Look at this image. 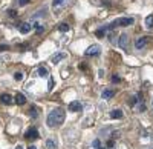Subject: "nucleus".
I'll use <instances>...</instances> for the list:
<instances>
[{"mask_svg": "<svg viewBox=\"0 0 153 149\" xmlns=\"http://www.w3.org/2000/svg\"><path fill=\"white\" fill-rule=\"evenodd\" d=\"M63 121H65V111L61 108H55L49 112V115H48V126L49 128L58 126Z\"/></svg>", "mask_w": 153, "mask_h": 149, "instance_id": "nucleus-1", "label": "nucleus"}, {"mask_svg": "<svg viewBox=\"0 0 153 149\" xmlns=\"http://www.w3.org/2000/svg\"><path fill=\"white\" fill-rule=\"evenodd\" d=\"M147 45H149V37H138V39L135 40V48L136 49H146L147 48Z\"/></svg>", "mask_w": 153, "mask_h": 149, "instance_id": "nucleus-2", "label": "nucleus"}, {"mask_svg": "<svg viewBox=\"0 0 153 149\" xmlns=\"http://www.w3.org/2000/svg\"><path fill=\"white\" fill-rule=\"evenodd\" d=\"M118 45H120L121 49H124V51H129V35H127V34H121L120 40H118Z\"/></svg>", "mask_w": 153, "mask_h": 149, "instance_id": "nucleus-3", "label": "nucleus"}, {"mask_svg": "<svg viewBox=\"0 0 153 149\" xmlns=\"http://www.w3.org/2000/svg\"><path fill=\"white\" fill-rule=\"evenodd\" d=\"M115 25L117 26H130V25H133V19L132 17H121L118 20H115Z\"/></svg>", "mask_w": 153, "mask_h": 149, "instance_id": "nucleus-4", "label": "nucleus"}, {"mask_svg": "<svg viewBox=\"0 0 153 149\" xmlns=\"http://www.w3.org/2000/svg\"><path fill=\"white\" fill-rule=\"evenodd\" d=\"M100 52H101V49H100V46L98 45H92V46H89L87 49H86V55H100Z\"/></svg>", "mask_w": 153, "mask_h": 149, "instance_id": "nucleus-5", "label": "nucleus"}, {"mask_svg": "<svg viewBox=\"0 0 153 149\" xmlns=\"http://www.w3.org/2000/svg\"><path fill=\"white\" fill-rule=\"evenodd\" d=\"M25 137H26L28 140H35V139H38V131H37V128L28 129L26 134H25Z\"/></svg>", "mask_w": 153, "mask_h": 149, "instance_id": "nucleus-6", "label": "nucleus"}, {"mask_svg": "<svg viewBox=\"0 0 153 149\" xmlns=\"http://www.w3.org/2000/svg\"><path fill=\"white\" fill-rule=\"evenodd\" d=\"M69 111H72V112H78V111H81V103L80 102H71L69 103Z\"/></svg>", "mask_w": 153, "mask_h": 149, "instance_id": "nucleus-7", "label": "nucleus"}, {"mask_svg": "<svg viewBox=\"0 0 153 149\" xmlns=\"http://www.w3.org/2000/svg\"><path fill=\"white\" fill-rule=\"evenodd\" d=\"M14 102H16L17 105H25V103H26V97H25L23 94H17V95L14 97Z\"/></svg>", "mask_w": 153, "mask_h": 149, "instance_id": "nucleus-8", "label": "nucleus"}, {"mask_svg": "<svg viewBox=\"0 0 153 149\" xmlns=\"http://www.w3.org/2000/svg\"><path fill=\"white\" fill-rule=\"evenodd\" d=\"M19 29H20L22 34H28V32L31 31V25H29V23H22Z\"/></svg>", "mask_w": 153, "mask_h": 149, "instance_id": "nucleus-9", "label": "nucleus"}, {"mask_svg": "<svg viewBox=\"0 0 153 149\" xmlns=\"http://www.w3.org/2000/svg\"><path fill=\"white\" fill-rule=\"evenodd\" d=\"M2 103H5V105H11L12 103V97L9 95V94H2Z\"/></svg>", "mask_w": 153, "mask_h": 149, "instance_id": "nucleus-10", "label": "nucleus"}, {"mask_svg": "<svg viewBox=\"0 0 153 149\" xmlns=\"http://www.w3.org/2000/svg\"><path fill=\"white\" fill-rule=\"evenodd\" d=\"M110 117H112V118H121V117H123L121 109H113L112 112H110Z\"/></svg>", "mask_w": 153, "mask_h": 149, "instance_id": "nucleus-11", "label": "nucleus"}, {"mask_svg": "<svg viewBox=\"0 0 153 149\" xmlns=\"http://www.w3.org/2000/svg\"><path fill=\"white\" fill-rule=\"evenodd\" d=\"M38 76H40V77H48V76H49L48 68H45V66H40V68H38Z\"/></svg>", "mask_w": 153, "mask_h": 149, "instance_id": "nucleus-12", "label": "nucleus"}, {"mask_svg": "<svg viewBox=\"0 0 153 149\" xmlns=\"http://www.w3.org/2000/svg\"><path fill=\"white\" fill-rule=\"evenodd\" d=\"M113 94H115V92H113L112 89H104V91H103V98L109 100V98H112V97H113Z\"/></svg>", "mask_w": 153, "mask_h": 149, "instance_id": "nucleus-13", "label": "nucleus"}, {"mask_svg": "<svg viewBox=\"0 0 153 149\" xmlns=\"http://www.w3.org/2000/svg\"><path fill=\"white\" fill-rule=\"evenodd\" d=\"M63 58H66V54H63V52L61 54H57V55L52 57V63H58V61L63 60Z\"/></svg>", "mask_w": 153, "mask_h": 149, "instance_id": "nucleus-14", "label": "nucleus"}, {"mask_svg": "<svg viewBox=\"0 0 153 149\" xmlns=\"http://www.w3.org/2000/svg\"><path fill=\"white\" fill-rule=\"evenodd\" d=\"M146 25H147V28H153V16H147Z\"/></svg>", "mask_w": 153, "mask_h": 149, "instance_id": "nucleus-15", "label": "nucleus"}, {"mask_svg": "<svg viewBox=\"0 0 153 149\" xmlns=\"http://www.w3.org/2000/svg\"><path fill=\"white\" fill-rule=\"evenodd\" d=\"M68 29H69V25H68V23H60L58 31H61V32H66Z\"/></svg>", "mask_w": 153, "mask_h": 149, "instance_id": "nucleus-16", "label": "nucleus"}, {"mask_svg": "<svg viewBox=\"0 0 153 149\" xmlns=\"http://www.w3.org/2000/svg\"><path fill=\"white\" fill-rule=\"evenodd\" d=\"M46 146H48V149H55L57 145H55L54 140H48V142H46Z\"/></svg>", "mask_w": 153, "mask_h": 149, "instance_id": "nucleus-17", "label": "nucleus"}, {"mask_svg": "<svg viewBox=\"0 0 153 149\" xmlns=\"http://www.w3.org/2000/svg\"><path fill=\"white\" fill-rule=\"evenodd\" d=\"M92 145H94V148H95V149H103V145H101V142H100L98 139H97V140H94V143H92Z\"/></svg>", "mask_w": 153, "mask_h": 149, "instance_id": "nucleus-18", "label": "nucleus"}, {"mask_svg": "<svg viewBox=\"0 0 153 149\" xmlns=\"http://www.w3.org/2000/svg\"><path fill=\"white\" fill-rule=\"evenodd\" d=\"M14 79H16L17 82H20V80L23 79V72H16V74H14Z\"/></svg>", "mask_w": 153, "mask_h": 149, "instance_id": "nucleus-19", "label": "nucleus"}, {"mask_svg": "<svg viewBox=\"0 0 153 149\" xmlns=\"http://www.w3.org/2000/svg\"><path fill=\"white\" fill-rule=\"evenodd\" d=\"M104 34H106V29H104V28H101V29L97 31V35H98V37H103Z\"/></svg>", "mask_w": 153, "mask_h": 149, "instance_id": "nucleus-20", "label": "nucleus"}, {"mask_svg": "<svg viewBox=\"0 0 153 149\" xmlns=\"http://www.w3.org/2000/svg\"><path fill=\"white\" fill-rule=\"evenodd\" d=\"M48 89H49V91L54 89V79H49V86H48Z\"/></svg>", "mask_w": 153, "mask_h": 149, "instance_id": "nucleus-21", "label": "nucleus"}, {"mask_svg": "<svg viewBox=\"0 0 153 149\" xmlns=\"http://www.w3.org/2000/svg\"><path fill=\"white\" fill-rule=\"evenodd\" d=\"M29 114L35 118V117H37V109H35V108H31V112H29Z\"/></svg>", "mask_w": 153, "mask_h": 149, "instance_id": "nucleus-22", "label": "nucleus"}, {"mask_svg": "<svg viewBox=\"0 0 153 149\" xmlns=\"http://www.w3.org/2000/svg\"><path fill=\"white\" fill-rule=\"evenodd\" d=\"M19 3H20L22 6H25V5H28V3H29V0H19Z\"/></svg>", "mask_w": 153, "mask_h": 149, "instance_id": "nucleus-23", "label": "nucleus"}, {"mask_svg": "<svg viewBox=\"0 0 153 149\" xmlns=\"http://www.w3.org/2000/svg\"><path fill=\"white\" fill-rule=\"evenodd\" d=\"M112 82H113V83H118V82H120V77H118V76H113V77H112Z\"/></svg>", "mask_w": 153, "mask_h": 149, "instance_id": "nucleus-24", "label": "nucleus"}, {"mask_svg": "<svg viewBox=\"0 0 153 149\" xmlns=\"http://www.w3.org/2000/svg\"><path fill=\"white\" fill-rule=\"evenodd\" d=\"M61 3H63V0H54V6H58Z\"/></svg>", "mask_w": 153, "mask_h": 149, "instance_id": "nucleus-25", "label": "nucleus"}, {"mask_svg": "<svg viewBox=\"0 0 153 149\" xmlns=\"http://www.w3.org/2000/svg\"><path fill=\"white\" fill-rule=\"evenodd\" d=\"M138 102V97H132V100H130V105H135Z\"/></svg>", "mask_w": 153, "mask_h": 149, "instance_id": "nucleus-26", "label": "nucleus"}, {"mask_svg": "<svg viewBox=\"0 0 153 149\" xmlns=\"http://www.w3.org/2000/svg\"><path fill=\"white\" fill-rule=\"evenodd\" d=\"M107 148H113V142H112V140L107 143Z\"/></svg>", "mask_w": 153, "mask_h": 149, "instance_id": "nucleus-27", "label": "nucleus"}, {"mask_svg": "<svg viewBox=\"0 0 153 149\" xmlns=\"http://www.w3.org/2000/svg\"><path fill=\"white\" fill-rule=\"evenodd\" d=\"M28 149H37V148H35V146H29Z\"/></svg>", "mask_w": 153, "mask_h": 149, "instance_id": "nucleus-28", "label": "nucleus"}, {"mask_svg": "<svg viewBox=\"0 0 153 149\" xmlns=\"http://www.w3.org/2000/svg\"><path fill=\"white\" fill-rule=\"evenodd\" d=\"M16 149H22V146H17V148H16Z\"/></svg>", "mask_w": 153, "mask_h": 149, "instance_id": "nucleus-29", "label": "nucleus"}, {"mask_svg": "<svg viewBox=\"0 0 153 149\" xmlns=\"http://www.w3.org/2000/svg\"><path fill=\"white\" fill-rule=\"evenodd\" d=\"M152 105H153V98H152Z\"/></svg>", "mask_w": 153, "mask_h": 149, "instance_id": "nucleus-30", "label": "nucleus"}]
</instances>
